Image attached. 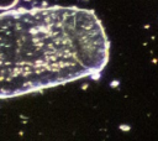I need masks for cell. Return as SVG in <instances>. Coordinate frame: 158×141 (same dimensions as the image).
<instances>
[{"label": "cell", "instance_id": "cell-1", "mask_svg": "<svg viewBox=\"0 0 158 141\" xmlns=\"http://www.w3.org/2000/svg\"><path fill=\"white\" fill-rule=\"evenodd\" d=\"M109 56V37L93 10L58 5L5 10L0 14V99L96 78Z\"/></svg>", "mask_w": 158, "mask_h": 141}, {"label": "cell", "instance_id": "cell-2", "mask_svg": "<svg viewBox=\"0 0 158 141\" xmlns=\"http://www.w3.org/2000/svg\"><path fill=\"white\" fill-rule=\"evenodd\" d=\"M19 0H0V10H10L14 6H16Z\"/></svg>", "mask_w": 158, "mask_h": 141}]
</instances>
